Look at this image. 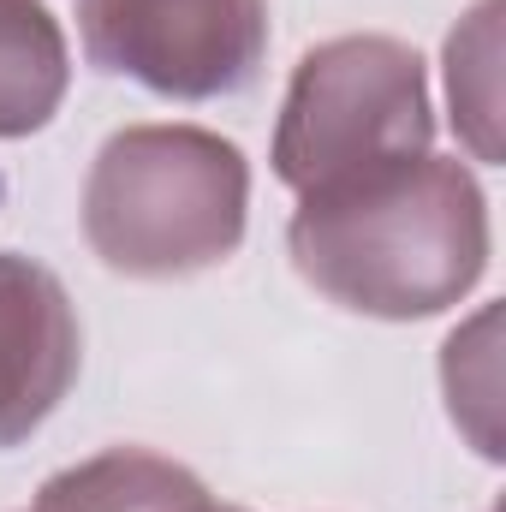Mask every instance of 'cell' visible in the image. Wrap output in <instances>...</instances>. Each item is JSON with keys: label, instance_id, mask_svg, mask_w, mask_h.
Masks as SVG:
<instances>
[{"label": "cell", "instance_id": "obj_1", "mask_svg": "<svg viewBox=\"0 0 506 512\" xmlns=\"http://www.w3.org/2000/svg\"><path fill=\"white\" fill-rule=\"evenodd\" d=\"M286 239L316 292L405 322L471 292L489 256V215L459 161L405 155L304 191Z\"/></svg>", "mask_w": 506, "mask_h": 512}, {"label": "cell", "instance_id": "obj_2", "mask_svg": "<svg viewBox=\"0 0 506 512\" xmlns=\"http://www.w3.org/2000/svg\"><path fill=\"white\" fill-rule=\"evenodd\" d=\"M245 155L197 126L108 137L84 191L90 251L120 274L167 280L227 262L245 233Z\"/></svg>", "mask_w": 506, "mask_h": 512}, {"label": "cell", "instance_id": "obj_3", "mask_svg": "<svg viewBox=\"0 0 506 512\" xmlns=\"http://www.w3.org/2000/svg\"><path fill=\"white\" fill-rule=\"evenodd\" d=\"M405 155H429L423 60L387 36H340L304 54L274 131V173L304 197Z\"/></svg>", "mask_w": 506, "mask_h": 512}, {"label": "cell", "instance_id": "obj_4", "mask_svg": "<svg viewBox=\"0 0 506 512\" xmlns=\"http://www.w3.org/2000/svg\"><path fill=\"white\" fill-rule=\"evenodd\" d=\"M84 54L155 96L245 90L268 54V0H78Z\"/></svg>", "mask_w": 506, "mask_h": 512}, {"label": "cell", "instance_id": "obj_5", "mask_svg": "<svg viewBox=\"0 0 506 512\" xmlns=\"http://www.w3.org/2000/svg\"><path fill=\"white\" fill-rule=\"evenodd\" d=\"M78 316L66 286L18 251H0V447H18L78 376Z\"/></svg>", "mask_w": 506, "mask_h": 512}, {"label": "cell", "instance_id": "obj_6", "mask_svg": "<svg viewBox=\"0 0 506 512\" xmlns=\"http://www.w3.org/2000/svg\"><path fill=\"white\" fill-rule=\"evenodd\" d=\"M30 512H245V507L215 501L185 465H173L149 447H114V453H96V459L48 477Z\"/></svg>", "mask_w": 506, "mask_h": 512}, {"label": "cell", "instance_id": "obj_7", "mask_svg": "<svg viewBox=\"0 0 506 512\" xmlns=\"http://www.w3.org/2000/svg\"><path fill=\"white\" fill-rule=\"evenodd\" d=\"M66 96V36L36 0H0V137L48 126Z\"/></svg>", "mask_w": 506, "mask_h": 512}]
</instances>
